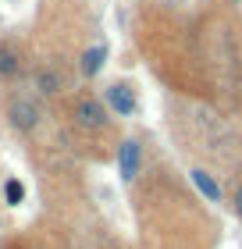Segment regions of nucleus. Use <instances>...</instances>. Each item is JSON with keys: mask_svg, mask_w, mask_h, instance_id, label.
<instances>
[{"mask_svg": "<svg viewBox=\"0 0 242 249\" xmlns=\"http://www.w3.org/2000/svg\"><path fill=\"white\" fill-rule=\"evenodd\" d=\"M72 118H75L78 128H86V132H103L111 124V110L103 107V100H96V96H78L72 104Z\"/></svg>", "mask_w": 242, "mask_h": 249, "instance_id": "f257e3e1", "label": "nucleus"}, {"mask_svg": "<svg viewBox=\"0 0 242 249\" xmlns=\"http://www.w3.org/2000/svg\"><path fill=\"white\" fill-rule=\"evenodd\" d=\"M39 118H43V110H39V104L32 96H11L7 121H11V128H15V132H32L39 124Z\"/></svg>", "mask_w": 242, "mask_h": 249, "instance_id": "f03ea898", "label": "nucleus"}, {"mask_svg": "<svg viewBox=\"0 0 242 249\" xmlns=\"http://www.w3.org/2000/svg\"><path fill=\"white\" fill-rule=\"evenodd\" d=\"M103 100H107L103 107L114 110V114H121V118H129L135 110V93H132V86H125V82H111L103 89Z\"/></svg>", "mask_w": 242, "mask_h": 249, "instance_id": "7ed1b4c3", "label": "nucleus"}, {"mask_svg": "<svg viewBox=\"0 0 242 249\" xmlns=\"http://www.w3.org/2000/svg\"><path fill=\"white\" fill-rule=\"evenodd\" d=\"M118 167H121L125 182H132V178L139 175V167H143V146L135 142V139H125L118 146Z\"/></svg>", "mask_w": 242, "mask_h": 249, "instance_id": "20e7f679", "label": "nucleus"}, {"mask_svg": "<svg viewBox=\"0 0 242 249\" xmlns=\"http://www.w3.org/2000/svg\"><path fill=\"white\" fill-rule=\"evenodd\" d=\"M25 61H21V50L15 43H0V78H18Z\"/></svg>", "mask_w": 242, "mask_h": 249, "instance_id": "39448f33", "label": "nucleus"}, {"mask_svg": "<svg viewBox=\"0 0 242 249\" xmlns=\"http://www.w3.org/2000/svg\"><path fill=\"white\" fill-rule=\"evenodd\" d=\"M61 89H64V78L57 68H39L36 71V93L39 96H57Z\"/></svg>", "mask_w": 242, "mask_h": 249, "instance_id": "423d86ee", "label": "nucleus"}, {"mask_svg": "<svg viewBox=\"0 0 242 249\" xmlns=\"http://www.w3.org/2000/svg\"><path fill=\"white\" fill-rule=\"evenodd\" d=\"M192 185L200 189L210 203H221V185L210 178V171H203V167H192Z\"/></svg>", "mask_w": 242, "mask_h": 249, "instance_id": "0eeeda50", "label": "nucleus"}, {"mask_svg": "<svg viewBox=\"0 0 242 249\" xmlns=\"http://www.w3.org/2000/svg\"><path fill=\"white\" fill-rule=\"evenodd\" d=\"M103 61H107V47H93V50H86V53H82V75H86V78L100 75Z\"/></svg>", "mask_w": 242, "mask_h": 249, "instance_id": "6e6552de", "label": "nucleus"}, {"mask_svg": "<svg viewBox=\"0 0 242 249\" xmlns=\"http://www.w3.org/2000/svg\"><path fill=\"white\" fill-rule=\"evenodd\" d=\"M4 199H7V207H18V203L25 199V185H21L18 178H7L4 182Z\"/></svg>", "mask_w": 242, "mask_h": 249, "instance_id": "1a4fd4ad", "label": "nucleus"}, {"mask_svg": "<svg viewBox=\"0 0 242 249\" xmlns=\"http://www.w3.org/2000/svg\"><path fill=\"white\" fill-rule=\"evenodd\" d=\"M232 207H235V213H239V217H242V185L232 192Z\"/></svg>", "mask_w": 242, "mask_h": 249, "instance_id": "9d476101", "label": "nucleus"}]
</instances>
